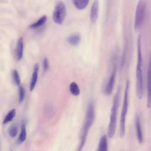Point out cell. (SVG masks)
Returning a JSON list of instances; mask_svg holds the SVG:
<instances>
[{
  "mask_svg": "<svg viewBox=\"0 0 151 151\" xmlns=\"http://www.w3.org/2000/svg\"><path fill=\"white\" fill-rule=\"evenodd\" d=\"M95 117L93 104L91 101L89 103L86 113L84 122L82 129L80 137V141L78 149H82L85 143L89 130L92 125Z\"/></svg>",
  "mask_w": 151,
  "mask_h": 151,
  "instance_id": "cell-1",
  "label": "cell"
},
{
  "mask_svg": "<svg viewBox=\"0 0 151 151\" xmlns=\"http://www.w3.org/2000/svg\"><path fill=\"white\" fill-rule=\"evenodd\" d=\"M120 91V88L119 87L113 98V104L111 111L110 122L107 129V134L109 138H111L114 136L115 132Z\"/></svg>",
  "mask_w": 151,
  "mask_h": 151,
  "instance_id": "cell-2",
  "label": "cell"
},
{
  "mask_svg": "<svg viewBox=\"0 0 151 151\" xmlns=\"http://www.w3.org/2000/svg\"><path fill=\"white\" fill-rule=\"evenodd\" d=\"M129 87V81L128 80L126 83L123 104L120 116V136L121 138L124 137L125 133V119L128 106Z\"/></svg>",
  "mask_w": 151,
  "mask_h": 151,
  "instance_id": "cell-3",
  "label": "cell"
},
{
  "mask_svg": "<svg viewBox=\"0 0 151 151\" xmlns=\"http://www.w3.org/2000/svg\"><path fill=\"white\" fill-rule=\"evenodd\" d=\"M66 14V10L64 3L61 1L56 3L53 12L52 18L54 22L58 24H62Z\"/></svg>",
  "mask_w": 151,
  "mask_h": 151,
  "instance_id": "cell-4",
  "label": "cell"
},
{
  "mask_svg": "<svg viewBox=\"0 0 151 151\" xmlns=\"http://www.w3.org/2000/svg\"><path fill=\"white\" fill-rule=\"evenodd\" d=\"M146 4L145 1L139 0L137 4L135 11L134 27L138 29L143 22L145 16Z\"/></svg>",
  "mask_w": 151,
  "mask_h": 151,
  "instance_id": "cell-5",
  "label": "cell"
},
{
  "mask_svg": "<svg viewBox=\"0 0 151 151\" xmlns=\"http://www.w3.org/2000/svg\"><path fill=\"white\" fill-rule=\"evenodd\" d=\"M136 77L137 95L138 99L140 100L142 98L143 95V82L142 66H137Z\"/></svg>",
  "mask_w": 151,
  "mask_h": 151,
  "instance_id": "cell-6",
  "label": "cell"
},
{
  "mask_svg": "<svg viewBox=\"0 0 151 151\" xmlns=\"http://www.w3.org/2000/svg\"><path fill=\"white\" fill-rule=\"evenodd\" d=\"M151 104V53L150 54L147 74V106L149 108Z\"/></svg>",
  "mask_w": 151,
  "mask_h": 151,
  "instance_id": "cell-7",
  "label": "cell"
},
{
  "mask_svg": "<svg viewBox=\"0 0 151 151\" xmlns=\"http://www.w3.org/2000/svg\"><path fill=\"white\" fill-rule=\"evenodd\" d=\"M116 72V66L114 65L110 77L104 89L105 93L107 95L110 94L113 91L115 81Z\"/></svg>",
  "mask_w": 151,
  "mask_h": 151,
  "instance_id": "cell-8",
  "label": "cell"
},
{
  "mask_svg": "<svg viewBox=\"0 0 151 151\" xmlns=\"http://www.w3.org/2000/svg\"><path fill=\"white\" fill-rule=\"evenodd\" d=\"M99 3L98 0L94 1L92 6L90 12V18L91 22L94 23L98 16Z\"/></svg>",
  "mask_w": 151,
  "mask_h": 151,
  "instance_id": "cell-9",
  "label": "cell"
},
{
  "mask_svg": "<svg viewBox=\"0 0 151 151\" xmlns=\"http://www.w3.org/2000/svg\"><path fill=\"white\" fill-rule=\"evenodd\" d=\"M23 39L22 37L18 39L16 49V57L18 60H20L22 57L23 50Z\"/></svg>",
  "mask_w": 151,
  "mask_h": 151,
  "instance_id": "cell-10",
  "label": "cell"
},
{
  "mask_svg": "<svg viewBox=\"0 0 151 151\" xmlns=\"http://www.w3.org/2000/svg\"><path fill=\"white\" fill-rule=\"evenodd\" d=\"M136 127L138 141L139 143H141L143 141V137L140 119L138 116L136 118Z\"/></svg>",
  "mask_w": 151,
  "mask_h": 151,
  "instance_id": "cell-11",
  "label": "cell"
},
{
  "mask_svg": "<svg viewBox=\"0 0 151 151\" xmlns=\"http://www.w3.org/2000/svg\"><path fill=\"white\" fill-rule=\"evenodd\" d=\"M81 37L78 33L74 34L70 36L67 39V41L70 45L76 46L78 45L80 42Z\"/></svg>",
  "mask_w": 151,
  "mask_h": 151,
  "instance_id": "cell-12",
  "label": "cell"
},
{
  "mask_svg": "<svg viewBox=\"0 0 151 151\" xmlns=\"http://www.w3.org/2000/svg\"><path fill=\"white\" fill-rule=\"evenodd\" d=\"M108 144L107 137L106 135L102 136L100 139L97 151H107Z\"/></svg>",
  "mask_w": 151,
  "mask_h": 151,
  "instance_id": "cell-13",
  "label": "cell"
},
{
  "mask_svg": "<svg viewBox=\"0 0 151 151\" xmlns=\"http://www.w3.org/2000/svg\"><path fill=\"white\" fill-rule=\"evenodd\" d=\"M47 17L44 15L40 18L36 22L31 24L29 27L31 29H35L43 25L46 22Z\"/></svg>",
  "mask_w": 151,
  "mask_h": 151,
  "instance_id": "cell-14",
  "label": "cell"
},
{
  "mask_svg": "<svg viewBox=\"0 0 151 151\" xmlns=\"http://www.w3.org/2000/svg\"><path fill=\"white\" fill-rule=\"evenodd\" d=\"M89 2L88 0H77L73 1V3L76 7L79 9H82L85 8L87 6Z\"/></svg>",
  "mask_w": 151,
  "mask_h": 151,
  "instance_id": "cell-15",
  "label": "cell"
},
{
  "mask_svg": "<svg viewBox=\"0 0 151 151\" xmlns=\"http://www.w3.org/2000/svg\"><path fill=\"white\" fill-rule=\"evenodd\" d=\"M69 89L71 93L74 96H78L80 93V90L78 86L75 82H72L70 83Z\"/></svg>",
  "mask_w": 151,
  "mask_h": 151,
  "instance_id": "cell-16",
  "label": "cell"
},
{
  "mask_svg": "<svg viewBox=\"0 0 151 151\" xmlns=\"http://www.w3.org/2000/svg\"><path fill=\"white\" fill-rule=\"evenodd\" d=\"M27 137V132L25 125L23 124H22L21 127V132L18 139V142L19 143L24 142Z\"/></svg>",
  "mask_w": 151,
  "mask_h": 151,
  "instance_id": "cell-17",
  "label": "cell"
},
{
  "mask_svg": "<svg viewBox=\"0 0 151 151\" xmlns=\"http://www.w3.org/2000/svg\"><path fill=\"white\" fill-rule=\"evenodd\" d=\"M16 110L15 109L11 110L7 114L4 119L3 123L6 124L12 120L16 114Z\"/></svg>",
  "mask_w": 151,
  "mask_h": 151,
  "instance_id": "cell-18",
  "label": "cell"
},
{
  "mask_svg": "<svg viewBox=\"0 0 151 151\" xmlns=\"http://www.w3.org/2000/svg\"><path fill=\"white\" fill-rule=\"evenodd\" d=\"M17 127L15 124L12 125L9 127L8 130L9 135L12 137H15L17 134Z\"/></svg>",
  "mask_w": 151,
  "mask_h": 151,
  "instance_id": "cell-19",
  "label": "cell"
},
{
  "mask_svg": "<svg viewBox=\"0 0 151 151\" xmlns=\"http://www.w3.org/2000/svg\"><path fill=\"white\" fill-rule=\"evenodd\" d=\"M37 78V73L34 72L33 74L31 82L30 84V90L32 91L35 87Z\"/></svg>",
  "mask_w": 151,
  "mask_h": 151,
  "instance_id": "cell-20",
  "label": "cell"
},
{
  "mask_svg": "<svg viewBox=\"0 0 151 151\" xmlns=\"http://www.w3.org/2000/svg\"><path fill=\"white\" fill-rule=\"evenodd\" d=\"M13 76L16 84L19 86L20 83V78L18 73L16 70H13Z\"/></svg>",
  "mask_w": 151,
  "mask_h": 151,
  "instance_id": "cell-21",
  "label": "cell"
},
{
  "mask_svg": "<svg viewBox=\"0 0 151 151\" xmlns=\"http://www.w3.org/2000/svg\"><path fill=\"white\" fill-rule=\"evenodd\" d=\"M25 94V90L22 86H20L19 88V102H22L24 98Z\"/></svg>",
  "mask_w": 151,
  "mask_h": 151,
  "instance_id": "cell-22",
  "label": "cell"
},
{
  "mask_svg": "<svg viewBox=\"0 0 151 151\" xmlns=\"http://www.w3.org/2000/svg\"><path fill=\"white\" fill-rule=\"evenodd\" d=\"M43 67L44 70L45 71H46L48 68V62L47 59V58H45L43 61Z\"/></svg>",
  "mask_w": 151,
  "mask_h": 151,
  "instance_id": "cell-23",
  "label": "cell"
},
{
  "mask_svg": "<svg viewBox=\"0 0 151 151\" xmlns=\"http://www.w3.org/2000/svg\"><path fill=\"white\" fill-rule=\"evenodd\" d=\"M39 67V65L38 63L35 64L34 67V72L38 73Z\"/></svg>",
  "mask_w": 151,
  "mask_h": 151,
  "instance_id": "cell-24",
  "label": "cell"
},
{
  "mask_svg": "<svg viewBox=\"0 0 151 151\" xmlns=\"http://www.w3.org/2000/svg\"></svg>",
  "mask_w": 151,
  "mask_h": 151,
  "instance_id": "cell-25",
  "label": "cell"
}]
</instances>
